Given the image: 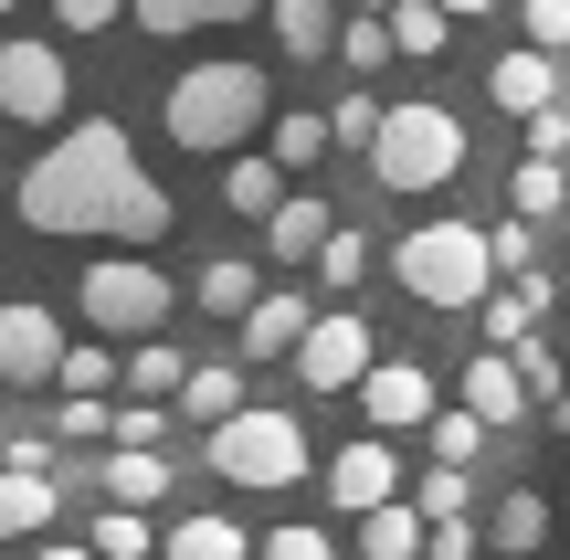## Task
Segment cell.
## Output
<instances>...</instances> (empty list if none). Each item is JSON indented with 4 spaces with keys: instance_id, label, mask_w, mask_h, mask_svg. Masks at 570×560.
<instances>
[{
    "instance_id": "6da1fadb",
    "label": "cell",
    "mask_w": 570,
    "mask_h": 560,
    "mask_svg": "<svg viewBox=\"0 0 570 560\" xmlns=\"http://www.w3.org/2000/svg\"><path fill=\"white\" fill-rule=\"evenodd\" d=\"M21 223L32 233H75V244H169V190L138 169V138L117 117H75L32 169H21Z\"/></svg>"
},
{
    "instance_id": "7a4b0ae2",
    "label": "cell",
    "mask_w": 570,
    "mask_h": 560,
    "mask_svg": "<svg viewBox=\"0 0 570 560\" xmlns=\"http://www.w3.org/2000/svg\"><path fill=\"white\" fill-rule=\"evenodd\" d=\"M265 106H275V75H265V63H233V53H223V63H190V75L159 96V127H169L180 148L244 159V138L265 127Z\"/></svg>"
},
{
    "instance_id": "3957f363",
    "label": "cell",
    "mask_w": 570,
    "mask_h": 560,
    "mask_svg": "<svg viewBox=\"0 0 570 560\" xmlns=\"http://www.w3.org/2000/svg\"><path fill=\"white\" fill-rule=\"evenodd\" d=\"M391 275H402V296L412 307H487L508 275H497V244L475 223H412L402 244H391Z\"/></svg>"
},
{
    "instance_id": "277c9868",
    "label": "cell",
    "mask_w": 570,
    "mask_h": 560,
    "mask_svg": "<svg viewBox=\"0 0 570 560\" xmlns=\"http://www.w3.org/2000/svg\"><path fill=\"white\" fill-rule=\"evenodd\" d=\"M306 465H317V455H306V423H296V413H254V402H244L233 423H212V477H223V487L285 498Z\"/></svg>"
},
{
    "instance_id": "5b68a950",
    "label": "cell",
    "mask_w": 570,
    "mask_h": 560,
    "mask_svg": "<svg viewBox=\"0 0 570 560\" xmlns=\"http://www.w3.org/2000/svg\"><path fill=\"white\" fill-rule=\"evenodd\" d=\"M75 307H85V328H96V338H159L169 307H180V286H169L148 254H96L85 286H75Z\"/></svg>"
},
{
    "instance_id": "8992f818",
    "label": "cell",
    "mask_w": 570,
    "mask_h": 560,
    "mask_svg": "<svg viewBox=\"0 0 570 560\" xmlns=\"http://www.w3.org/2000/svg\"><path fill=\"white\" fill-rule=\"evenodd\" d=\"M370 169H381L391 190H444L454 169H465V127L444 117V96H402V106H391Z\"/></svg>"
},
{
    "instance_id": "52a82bcc",
    "label": "cell",
    "mask_w": 570,
    "mask_h": 560,
    "mask_svg": "<svg viewBox=\"0 0 570 560\" xmlns=\"http://www.w3.org/2000/svg\"><path fill=\"white\" fill-rule=\"evenodd\" d=\"M63 96H75V75H63V53H53V42H32V32H11V42H0V117L53 127V117H63Z\"/></svg>"
},
{
    "instance_id": "ba28073f",
    "label": "cell",
    "mask_w": 570,
    "mask_h": 560,
    "mask_svg": "<svg viewBox=\"0 0 570 560\" xmlns=\"http://www.w3.org/2000/svg\"><path fill=\"white\" fill-rule=\"evenodd\" d=\"M370 371H381V360H370V317L360 307H317V328H306V350H296V381L306 392H360Z\"/></svg>"
},
{
    "instance_id": "9c48e42d",
    "label": "cell",
    "mask_w": 570,
    "mask_h": 560,
    "mask_svg": "<svg viewBox=\"0 0 570 560\" xmlns=\"http://www.w3.org/2000/svg\"><path fill=\"white\" fill-rule=\"evenodd\" d=\"M63 350H75V338H63L53 307H32V296H11V307H0V381H11V392L63 381Z\"/></svg>"
},
{
    "instance_id": "30bf717a",
    "label": "cell",
    "mask_w": 570,
    "mask_h": 560,
    "mask_svg": "<svg viewBox=\"0 0 570 560\" xmlns=\"http://www.w3.org/2000/svg\"><path fill=\"white\" fill-rule=\"evenodd\" d=\"M327 498H338L348 519H370V508H391V498H402V465H391V444H381V434L338 444V455H327Z\"/></svg>"
},
{
    "instance_id": "8fae6325",
    "label": "cell",
    "mask_w": 570,
    "mask_h": 560,
    "mask_svg": "<svg viewBox=\"0 0 570 560\" xmlns=\"http://www.w3.org/2000/svg\"><path fill=\"white\" fill-rule=\"evenodd\" d=\"M487 96L508 106V117H539V106H560V53H539V42H508V53L487 63Z\"/></svg>"
},
{
    "instance_id": "7c38bea8",
    "label": "cell",
    "mask_w": 570,
    "mask_h": 560,
    "mask_svg": "<svg viewBox=\"0 0 570 560\" xmlns=\"http://www.w3.org/2000/svg\"><path fill=\"white\" fill-rule=\"evenodd\" d=\"M360 413L381 423V434H412V423H433V371H412V360H381V371L360 381Z\"/></svg>"
},
{
    "instance_id": "4fadbf2b",
    "label": "cell",
    "mask_w": 570,
    "mask_h": 560,
    "mask_svg": "<svg viewBox=\"0 0 570 560\" xmlns=\"http://www.w3.org/2000/svg\"><path fill=\"white\" fill-rule=\"evenodd\" d=\"M306 328H317V296H306V286H265V307H254L233 338H244V360H275V350L296 360V350H306Z\"/></svg>"
},
{
    "instance_id": "5bb4252c",
    "label": "cell",
    "mask_w": 570,
    "mask_h": 560,
    "mask_svg": "<svg viewBox=\"0 0 570 560\" xmlns=\"http://www.w3.org/2000/svg\"><path fill=\"white\" fill-rule=\"evenodd\" d=\"M454 402H465V413H487V423H529V371H518L508 350H487V360H465Z\"/></svg>"
},
{
    "instance_id": "9a60e30c",
    "label": "cell",
    "mask_w": 570,
    "mask_h": 560,
    "mask_svg": "<svg viewBox=\"0 0 570 560\" xmlns=\"http://www.w3.org/2000/svg\"><path fill=\"white\" fill-rule=\"evenodd\" d=\"M327 233H338V212H327V202H306V190H285V212L265 223V254H275V265H317V254H327Z\"/></svg>"
},
{
    "instance_id": "2e32d148",
    "label": "cell",
    "mask_w": 570,
    "mask_h": 560,
    "mask_svg": "<svg viewBox=\"0 0 570 560\" xmlns=\"http://www.w3.org/2000/svg\"><path fill=\"white\" fill-rule=\"evenodd\" d=\"M265 0H138V32L180 42V32H223V21H254Z\"/></svg>"
},
{
    "instance_id": "e0dca14e",
    "label": "cell",
    "mask_w": 570,
    "mask_h": 560,
    "mask_svg": "<svg viewBox=\"0 0 570 560\" xmlns=\"http://www.w3.org/2000/svg\"><path fill=\"white\" fill-rule=\"evenodd\" d=\"M265 11H275V42H285L296 63L338 53V32H348V21H338V0H265Z\"/></svg>"
},
{
    "instance_id": "ac0fdd59",
    "label": "cell",
    "mask_w": 570,
    "mask_h": 560,
    "mask_svg": "<svg viewBox=\"0 0 570 560\" xmlns=\"http://www.w3.org/2000/svg\"><path fill=\"white\" fill-rule=\"evenodd\" d=\"M539 540H550V498H539V487H508V498L487 508V550H508V560H529Z\"/></svg>"
},
{
    "instance_id": "d6986e66",
    "label": "cell",
    "mask_w": 570,
    "mask_h": 560,
    "mask_svg": "<svg viewBox=\"0 0 570 560\" xmlns=\"http://www.w3.org/2000/svg\"><path fill=\"white\" fill-rule=\"evenodd\" d=\"M423 550H433V519H423V508L391 498V508H370V519H360V560H423Z\"/></svg>"
},
{
    "instance_id": "ffe728a7",
    "label": "cell",
    "mask_w": 570,
    "mask_h": 560,
    "mask_svg": "<svg viewBox=\"0 0 570 560\" xmlns=\"http://www.w3.org/2000/svg\"><path fill=\"white\" fill-rule=\"evenodd\" d=\"M53 508H63L53 477H32V465H0V540H32Z\"/></svg>"
},
{
    "instance_id": "44dd1931",
    "label": "cell",
    "mask_w": 570,
    "mask_h": 560,
    "mask_svg": "<svg viewBox=\"0 0 570 560\" xmlns=\"http://www.w3.org/2000/svg\"><path fill=\"white\" fill-rule=\"evenodd\" d=\"M190 296H202L212 317H233V328H244V317L265 307V275H254L244 254H212V265H202V286H190Z\"/></svg>"
},
{
    "instance_id": "7402d4cb",
    "label": "cell",
    "mask_w": 570,
    "mask_h": 560,
    "mask_svg": "<svg viewBox=\"0 0 570 560\" xmlns=\"http://www.w3.org/2000/svg\"><path fill=\"white\" fill-rule=\"evenodd\" d=\"M190 392V360L169 338H127V402H180Z\"/></svg>"
},
{
    "instance_id": "603a6c76",
    "label": "cell",
    "mask_w": 570,
    "mask_h": 560,
    "mask_svg": "<svg viewBox=\"0 0 570 560\" xmlns=\"http://www.w3.org/2000/svg\"><path fill=\"white\" fill-rule=\"evenodd\" d=\"M106 498L117 508H159L169 498V455L159 444H117V455H106Z\"/></svg>"
},
{
    "instance_id": "cb8c5ba5",
    "label": "cell",
    "mask_w": 570,
    "mask_h": 560,
    "mask_svg": "<svg viewBox=\"0 0 570 560\" xmlns=\"http://www.w3.org/2000/svg\"><path fill=\"white\" fill-rule=\"evenodd\" d=\"M508 202H518V223H560V212H570V159H518L508 169Z\"/></svg>"
},
{
    "instance_id": "d4e9b609",
    "label": "cell",
    "mask_w": 570,
    "mask_h": 560,
    "mask_svg": "<svg viewBox=\"0 0 570 560\" xmlns=\"http://www.w3.org/2000/svg\"><path fill=\"white\" fill-rule=\"evenodd\" d=\"M475 317H487V350H518V338H529V317H550V275H529V286H497Z\"/></svg>"
},
{
    "instance_id": "484cf974",
    "label": "cell",
    "mask_w": 570,
    "mask_h": 560,
    "mask_svg": "<svg viewBox=\"0 0 570 560\" xmlns=\"http://www.w3.org/2000/svg\"><path fill=\"white\" fill-rule=\"evenodd\" d=\"M223 202L244 212V223H275V212H285V159H233L223 169Z\"/></svg>"
},
{
    "instance_id": "4316f807",
    "label": "cell",
    "mask_w": 570,
    "mask_h": 560,
    "mask_svg": "<svg viewBox=\"0 0 570 560\" xmlns=\"http://www.w3.org/2000/svg\"><path fill=\"white\" fill-rule=\"evenodd\" d=\"M96 550H106V560H159L169 529H148V508H117V498H106V508H96Z\"/></svg>"
},
{
    "instance_id": "83f0119b",
    "label": "cell",
    "mask_w": 570,
    "mask_h": 560,
    "mask_svg": "<svg viewBox=\"0 0 570 560\" xmlns=\"http://www.w3.org/2000/svg\"><path fill=\"white\" fill-rule=\"evenodd\" d=\"M159 560H254V540H244L233 519H212V508H202V519L169 529V550H159Z\"/></svg>"
},
{
    "instance_id": "f1b7e54d",
    "label": "cell",
    "mask_w": 570,
    "mask_h": 560,
    "mask_svg": "<svg viewBox=\"0 0 570 560\" xmlns=\"http://www.w3.org/2000/svg\"><path fill=\"white\" fill-rule=\"evenodd\" d=\"M423 434H433V465H475V455H487V434H497V423H487V413H465V402H444V413H433Z\"/></svg>"
},
{
    "instance_id": "f546056e",
    "label": "cell",
    "mask_w": 570,
    "mask_h": 560,
    "mask_svg": "<svg viewBox=\"0 0 570 560\" xmlns=\"http://www.w3.org/2000/svg\"><path fill=\"white\" fill-rule=\"evenodd\" d=\"M338 53H348V75H381V63L402 53V32H391V11H348V32H338Z\"/></svg>"
},
{
    "instance_id": "4dcf8cb0",
    "label": "cell",
    "mask_w": 570,
    "mask_h": 560,
    "mask_svg": "<svg viewBox=\"0 0 570 560\" xmlns=\"http://www.w3.org/2000/svg\"><path fill=\"white\" fill-rule=\"evenodd\" d=\"M444 21H454L444 0H391V32H402V53H412V63L444 53Z\"/></svg>"
},
{
    "instance_id": "1f68e13d",
    "label": "cell",
    "mask_w": 570,
    "mask_h": 560,
    "mask_svg": "<svg viewBox=\"0 0 570 560\" xmlns=\"http://www.w3.org/2000/svg\"><path fill=\"white\" fill-rule=\"evenodd\" d=\"M180 413H202V423H233V413H244V381H233L223 360H202V371H190V392H180Z\"/></svg>"
},
{
    "instance_id": "d6a6232c",
    "label": "cell",
    "mask_w": 570,
    "mask_h": 560,
    "mask_svg": "<svg viewBox=\"0 0 570 560\" xmlns=\"http://www.w3.org/2000/svg\"><path fill=\"white\" fill-rule=\"evenodd\" d=\"M360 275H370V244L338 223V233H327V254H317V286H327V296H360Z\"/></svg>"
},
{
    "instance_id": "836d02e7",
    "label": "cell",
    "mask_w": 570,
    "mask_h": 560,
    "mask_svg": "<svg viewBox=\"0 0 570 560\" xmlns=\"http://www.w3.org/2000/svg\"><path fill=\"white\" fill-rule=\"evenodd\" d=\"M327 148H338V127H327V117H275V159L285 169H317Z\"/></svg>"
},
{
    "instance_id": "e575fe53",
    "label": "cell",
    "mask_w": 570,
    "mask_h": 560,
    "mask_svg": "<svg viewBox=\"0 0 570 560\" xmlns=\"http://www.w3.org/2000/svg\"><path fill=\"white\" fill-rule=\"evenodd\" d=\"M412 508H423V519H465V508H475V477H465V465H433V477L412 487Z\"/></svg>"
},
{
    "instance_id": "d590c367",
    "label": "cell",
    "mask_w": 570,
    "mask_h": 560,
    "mask_svg": "<svg viewBox=\"0 0 570 560\" xmlns=\"http://www.w3.org/2000/svg\"><path fill=\"white\" fill-rule=\"evenodd\" d=\"M381 117H391V106L370 96V85H360V96H338V106H327V127H338V148H381Z\"/></svg>"
},
{
    "instance_id": "8d00e7d4",
    "label": "cell",
    "mask_w": 570,
    "mask_h": 560,
    "mask_svg": "<svg viewBox=\"0 0 570 560\" xmlns=\"http://www.w3.org/2000/svg\"><path fill=\"white\" fill-rule=\"evenodd\" d=\"M106 381H117V371H106V338H75V350H63V392H75V402H106Z\"/></svg>"
},
{
    "instance_id": "74e56055",
    "label": "cell",
    "mask_w": 570,
    "mask_h": 560,
    "mask_svg": "<svg viewBox=\"0 0 570 560\" xmlns=\"http://www.w3.org/2000/svg\"><path fill=\"white\" fill-rule=\"evenodd\" d=\"M487 244H497V275H508V286H529V275H539V244H529V223H497Z\"/></svg>"
},
{
    "instance_id": "f35d334b",
    "label": "cell",
    "mask_w": 570,
    "mask_h": 560,
    "mask_svg": "<svg viewBox=\"0 0 570 560\" xmlns=\"http://www.w3.org/2000/svg\"><path fill=\"white\" fill-rule=\"evenodd\" d=\"M254 560H338V550H327V529H265Z\"/></svg>"
},
{
    "instance_id": "ab89813d",
    "label": "cell",
    "mask_w": 570,
    "mask_h": 560,
    "mask_svg": "<svg viewBox=\"0 0 570 560\" xmlns=\"http://www.w3.org/2000/svg\"><path fill=\"white\" fill-rule=\"evenodd\" d=\"M529 42L539 53H570V0H529Z\"/></svg>"
},
{
    "instance_id": "60d3db41",
    "label": "cell",
    "mask_w": 570,
    "mask_h": 560,
    "mask_svg": "<svg viewBox=\"0 0 570 560\" xmlns=\"http://www.w3.org/2000/svg\"><path fill=\"white\" fill-rule=\"evenodd\" d=\"M117 11H138V0H53V21H63V32H106Z\"/></svg>"
},
{
    "instance_id": "b9f144b4",
    "label": "cell",
    "mask_w": 570,
    "mask_h": 560,
    "mask_svg": "<svg viewBox=\"0 0 570 560\" xmlns=\"http://www.w3.org/2000/svg\"><path fill=\"white\" fill-rule=\"evenodd\" d=\"M106 434H117V444H159V434H169V413H159V402H127Z\"/></svg>"
},
{
    "instance_id": "7bdbcfd3",
    "label": "cell",
    "mask_w": 570,
    "mask_h": 560,
    "mask_svg": "<svg viewBox=\"0 0 570 560\" xmlns=\"http://www.w3.org/2000/svg\"><path fill=\"white\" fill-rule=\"evenodd\" d=\"M529 159H570V117H560V106L529 117Z\"/></svg>"
},
{
    "instance_id": "ee69618b",
    "label": "cell",
    "mask_w": 570,
    "mask_h": 560,
    "mask_svg": "<svg viewBox=\"0 0 570 560\" xmlns=\"http://www.w3.org/2000/svg\"><path fill=\"white\" fill-rule=\"evenodd\" d=\"M106 423H117V413H106V402H75V392H63V413H53V434H106Z\"/></svg>"
},
{
    "instance_id": "f6af8a7d",
    "label": "cell",
    "mask_w": 570,
    "mask_h": 560,
    "mask_svg": "<svg viewBox=\"0 0 570 560\" xmlns=\"http://www.w3.org/2000/svg\"><path fill=\"white\" fill-rule=\"evenodd\" d=\"M11 465H32V477H53V423H42V434H11Z\"/></svg>"
},
{
    "instance_id": "bcb514c9",
    "label": "cell",
    "mask_w": 570,
    "mask_h": 560,
    "mask_svg": "<svg viewBox=\"0 0 570 560\" xmlns=\"http://www.w3.org/2000/svg\"><path fill=\"white\" fill-rule=\"evenodd\" d=\"M539 434H560V444H570V392L550 402V413H539Z\"/></svg>"
},
{
    "instance_id": "7dc6e473",
    "label": "cell",
    "mask_w": 570,
    "mask_h": 560,
    "mask_svg": "<svg viewBox=\"0 0 570 560\" xmlns=\"http://www.w3.org/2000/svg\"><path fill=\"white\" fill-rule=\"evenodd\" d=\"M32 560H106V550H96V540H85V550H32Z\"/></svg>"
},
{
    "instance_id": "c3c4849f",
    "label": "cell",
    "mask_w": 570,
    "mask_h": 560,
    "mask_svg": "<svg viewBox=\"0 0 570 560\" xmlns=\"http://www.w3.org/2000/svg\"><path fill=\"white\" fill-rule=\"evenodd\" d=\"M444 11H454V21H475V11H497V0H444Z\"/></svg>"
},
{
    "instance_id": "681fc988",
    "label": "cell",
    "mask_w": 570,
    "mask_h": 560,
    "mask_svg": "<svg viewBox=\"0 0 570 560\" xmlns=\"http://www.w3.org/2000/svg\"><path fill=\"white\" fill-rule=\"evenodd\" d=\"M348 11H391V0H348Z\"/></svg>"
},
{
    "instance_id": "f907efd6",
    "label": "cell",
    "mask_w": 570,
    "mask_h": 560,
    "mask_svg": "<svg viewBox=\"0 0 570 560\" xmlns=\"http://www.w3.org/2000/svg\"><path fill=\"white\" fill-rule=\"evenodd\" d=\"M0 465H11V423H0Z\"/></svg>"
},
{
    "instance_id": "816d5d0a",
    "label": "cell",
    "mask_w": 570,
    "mask_h": 560,
    "mask_svg": "<svg viewBox=\"0 0 570 560\" xmlns=\"http://www.w3.org/2000/svg\"><path fill=\"white\" fill-rule=\"evenodd\" d=\"M560 244H570V212H560Z\"/></svg>"
},
{
    "instance_id": "f5cc1de1",
    "label": "cell",
    "mask_w": 570,
    "mask_h": 560,
    "mask_svg": "<svg viewBox=\"0 0 570 560\" xmlns=\"http://www.w3.org/2000/svg\"><path fill=\"white\" fill-rule=\"evenodd\" d=\"M0 11H21V0H0Z\"/></svg>"
},
{
    "instance_id": "db71d44e",
    "label": "cell",
    "mask_w": 570,
    "mask_h": 560,
    "mask_svg": "<svg viewBox=\"0 0 570 560\" xmlns=\"http://www.w3.org/2000/svg\"><path fill=\"white\" fill-rule=\"evenodd\" d=\"M560 338H570V317H560Z\"/></svg>"
},
{
    "instance_id": "11a10c76",
    "label": "cell",
    "mask_w": 570,
    "mask_h": 560,
    "mask_svg": "<svg viewBox=\"0 0 570 560\" xmlns=\"http://www.w3.org/2000/svg\"><path fill=\"white\" fill-rule=\"evenodd\" d=\"M560 508H570V487H560Z\"/></svg>"
}]
</instances>
